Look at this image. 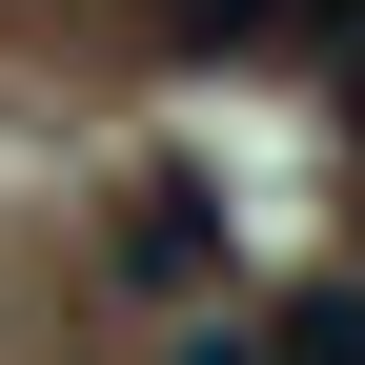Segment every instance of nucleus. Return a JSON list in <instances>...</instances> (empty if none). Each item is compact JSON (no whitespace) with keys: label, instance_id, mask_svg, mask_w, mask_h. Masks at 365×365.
I'll return each instance as SVG.
<instances>
[{"label":"nucleus","instance_id":"nucleus-1","mask_svg":"<svg viewBox=\"0 0 365 365\" xmlns=\"http://www.w3.org/2000/svg\"><path fill=\"white\" fill-rule=\"evenodd\" d=\"M122 284H203V203H182V182L122 203Z\"/></svg>","mask_w":365,"mask_h":365}]
</instances>
